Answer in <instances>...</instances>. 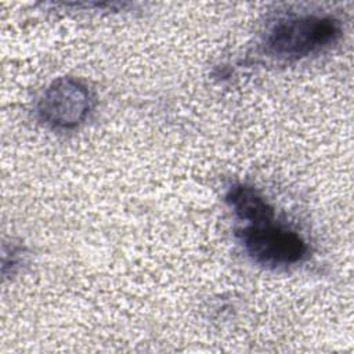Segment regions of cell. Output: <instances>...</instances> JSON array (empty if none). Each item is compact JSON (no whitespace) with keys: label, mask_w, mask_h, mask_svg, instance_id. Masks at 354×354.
Returning <instances> with one entry per match:
<instances>
[{"label":"cell","mask_w":354,"mask_h":354,"mask_svg":"<svg viewBox=\"0 0 354 354\" xmlns=\"http://www.w3.org/2000/svg\"><path fill=\"white\" fill-rule=\"evenodd\" d=\"M225 198L238 218L246 224L274 217L272 206L252 187L235 184L228 189Z\"/></svg>","instance_id":"4"},{"label":"cell","mask_w":354,"mask_h":354,"mask_svg":"<svg viewBox=\"0 0 354 354\" xmlns=\"http://www.w3.org/2000/svg\"><path fill=\"white\" fill-rule=\"evenodd\" d=\"M246 253L266 267H289L300 263L307 254V243L293 230L279 224L275 218L246 224L239 231Z\"/></svg>","instance_id":"2"},{"label":"cell","mask_w":354,"mask_h":354,"mask_svg":"<svg viewBox=\"0 0 354 354\" xmlns=\"http://www.w3.org/2000/svg\"><path fill=\"white\" fill-rule=\"evenodd\" d=\"M88 88L76 79L54 80L43 93L37 112L41 120L57 129H72L86 120L91 109Z\"/></svg>","instance_id":"3"},{"label":"cell","mask_w":354,"mask_h":354,"mask_svg":"<svg viewBox=\"0 0 354 354\" xmlns=\"http://www.w3.org/2000/svg\"><path fill=\"white\" fill-rule=\"evenodd\" d=\"M340 33V24L332 17L297 15L279 19L270 29L266 44L275 57L299 59L329 47Z\"/></svg>","instance_id":"1"}]
</instances>
